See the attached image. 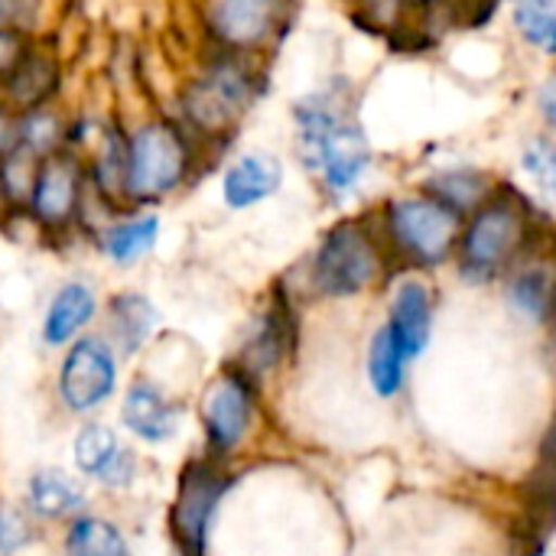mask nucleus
Masks as SVG:
<instances>
[{"mask_svg": "<svg viewBox=\"0 0 556 556\" xmlns=\"http://www.w3.org/2000/svg\"><path fill=\"white\" fill-rule=\"evenodd\" d=\"M163 329V309L140 287H117L101 303V332L124 362L143 355Z\"/></svg>", "mask_w": 556, "mask_h": 556, "instance_id": "a211bd4d", "label": "nucleus"}, {"mask_svg": "<svg viewBox=\"0 0 556 556\" xmlns=\"http://www.w3.org/2000/svg\"><path fill=\"white\" fill-rule=\"evenodd\" d=\"M511 20L528 46L556 55V0H515Z\"/></svg>", "mask_w": 556, "mask_h": 556, "instance_id": "bb28decb", "label": "nucleus"}, {"mask_svg": "<svg viewBox=\"0 0 556 556\" xmlns=\"http://www.w3.org/2000/svg\"><path fill=\"white\" fill-rule=\"evenodd\" d=\"M424 192L453 208L456 215H469L489 195V182L476 169H443L424 182Z\"/></svg>", "mask_w": 556, "mask_h": 556, "instance_id": "a878e982", "label": "nucleus"}, {"mask_svg": "<svg viewBox=\"0 0 556 556\" xmlns=\"http://www.w3.org/2000/svg\"><path fill=\"white\" fill-rule=\"evenodd\" d=\"M388 329L394 332L407 362L424 355V349L430 345V332H433V296H430L427 283L414 280V277L401 280V287L394 290V300H391Z\"/></svg>", "mask_w": 556, "mask_h": 556, "instance_id": "412c9836", "label": "nucleus"}, {"mask_svg": "<svg viewBox=\"0 0 556 556\" xmlns=\"http://www.w3.org/2000/svg\"><path fill=\"white\" fill-rule=\"evenodd\" d=\"M101 290L91 277L72 274L52 287L39 313V345L46 352H62L101 323Z\"/></svg>", "mask_w": 556, "mask_h": 556, "instance_id": "dca6fc26", "label": "nucleus"}, {"mask_svg": "<svg viewBox=\"0 0 556 556\" xmlns=\"http://www.w3.org/2000/svg\"><path fill=\"white\" fill-rule=\"evenodd\" d=\"M13 218H16V212H13V202H10L7 186H3V176H0V231H10Z\"/></svg>", "mask_w": 556, "mask_h": 556, "instance_id": "7c9ffc66", "label": "nucleus"}, {"mask_svg": "<svg viewBox=\"0 0 556 556\" xmlns=\"http://www.w3.org/2000/svg\"><path fill=\"white\" fill-rule=\"evenodd\" d=\"M388 248L371 215H342L306 257V290L319 300H352L371 290L388 264Z\"/></svg>", "mask_w": 556, "mask_h": 556, "instance_id": "39448f33", "label": "nucleus"}, {"mask_svg": "<svg viewBox=\"0 0 556 556\" xmlns=\"http://www.w3.org/2000/svg\"><path fill=\"white\" fill-rule=\"evenodd\" d=\"M10 20V0H0V23Z\"/></svg>", "mask_w": 556, "mask_h": 556, "instance_id": "2f4dec72", "label": "nucleus"}, {"mask_svg": "<svg viewBox=\"0 0 556 556\" xmlns=\"http://www.w3.org/2000/svg\"><path fill=\"white\" fill-rule=\"evenodd\" d=\"M375 225L381 231L388 257H397L410 267H440L456 254L463 215L420 192L388 199Z\"/></svg>", "mask_w": 556, "mask_h": 556, "instance_id": "6e6552de", "label": "nucleus"}, {"mask_svg": "<svg viewBox=\"0 0 556 556\" xmlns=\"http://www.w3.org/2000/svg\"><path fill=\"white\" fill-rule=\"evenodd\" d=\"M290 124L303 173L329 202H349L371 169V147L345 98L336 88L306 91L290 104Z\"/></svg>", "mask_w": 556, "mask_h": 556, "instance_id": "7ed1b4c3", "label": "nucleus"}, {"mask_svg": "<svg viewBox=\"0 0 556 556\" xmlns=\"http://www.w3.org/2000/svg\"><path fill=\"white\" fill-rule=\"evenodd\" d=\"M124 358L108 342L101 329L85 332L59 352L55 365V397L72 417H94L121 391Z\"/></svg>", "mask_w": 556, "mask_h": 556, "instance_id": "9b49d317", "label": "nucleus"}, {"mask_svg": "<svg viewBox=\"0 0 556 556\" xmlns=\"http://www.w3.org/2000/svg\"><path fill=\"white\" fill-rule=\"evenodd\" d=\"M531 208L518 192L495 189L489 192L472 212L469 222L459 231L456 241V261L459 274L472 283L498 277L505 267H515V261L531 244Z\"/></svg>", "mask_w": 556, "mask_h": 556, "instance_id": "0eeeda50", "label": "nucleus"}, {"mask_svg": "<svg viewBox=\"0 0 556 556\" xmlns=\"http://www.w3.org/2000/svg\"><path fill=\"white\" fill-rule=\"evenodd\" d=\"M218 205L228 215H248L283 192L287 163L270 147H235L212 173Z\"/></svg>", "mask_w": 556, "mask_h": 556, "instance_id": "ddd939ff", "label": "nucleus"}, {"mask_svg": "<svg viewBox=\"0 0 556 556\" xmlns=\"http://www.w3.org/2000/svg\"><path fill=\"white\" fill-rule=\"evenodd\" d=\"M296 339H300L296 293L287 280H277L267 290L264 306L254 313L231 362H238L251 378H257L264 384V378H270L293 355Z\"/></svg>", "mask_w": 556, "mask_h": 556, "instance_id": "f8f14e48", "label": "nucleus"}, {"mask_svg": "<svg viewBox=\"0 0 556 556\" xmlns=\"http://www.w3.org/2000/svg\"><path fill=\"white\" fill-rule=\"evenodd\" d=\"M88 508V489L81 476H72L65 469H39L26 482V511L36 521H72L85 515Z\"/></svg>", "mask_w": 556, "mask_h": 556, "instance_id": "aec40b11", "label": "nucleus"}, {"mask_svg": "<svg viewBox=\"0 0 556 556\" xmlns=\"http://www.w3.org/2000/svg\"><path fill=\"white\" fill-rule=\"evenodd\" d=\"M163 231V208H114L91 225L85 248L114 270H134L156 254Z\"/></svg>", "mask_w": 556, "mask_h": 556, "instance_id": "4468645a", "label": "nucleus"}, {"mask_svg": "<svg viewBox=\"0 0 556 556\" xmlns=\"http://www.w3.org/2000/svg\"><path fill=\"white\" fill-rule=\"evenodd\" d=\"M62 556H130L127 534L104 515H78L65 525Z\"/></svg>", "mask_w": 556, "mask_h": 556, "instance_id": "5701e85b", "label": "nucleus"}, {"mask_svg": "<svg viewBox=\"0 0 556 556\" xmlns=\"http://www.w3.org/2000/svg\"><path fill=\"white\" fill-rule=\"evenodd\" d=\"M300 0H192V42L274 62Z\"/></svg>", "mask_w": 556, "mask_h": 556, "instance_id": "423d86ee", "label": "nucleus"}, {"mask_svg": "<svg viewBox=\"0 0 556 556\" xmlns=\"http://www.w3.org/2000/svg\"><path fill=\"white\" fill-rule=\"evenodd\" d=\"M270 91V62L192 42L186 65L160 98L222 163L238 147L244 121Z\"/></svg>", "mask_w": 556, "mask_h": 556, "instance_id": "f257e3e1", "label": "nucleus"}, {"mask_svg": "<svg viewBox=\"0 0 556 556\" xmlns=\"http://www.w3.org/2000/svg\"><path fill=\"white\" fill-rule=\"evenodd\" d=\"M68 117H72V108L65 101L16 114V147H23L36 160L52 150H62L65 134H68Z\"/></svg>", "mask_w": 556, "mask_h": 556, "instance_id": "b1692460", "label": "nucleus"}, {"mask_svg": "<svg viewBox=\"0 0 556 556\" xmlns=\"http://www.w3.org/2000/svg\"><path fill=\"white\" fill-rule=\"evenodd\" d=\"M261 410V381L251 378L238 362H225L199 394V424L205 456L228 463L254 433Z\"/></svg>", "mask_w": 556, "mask_h": 556, "instance_id": "1a4fd4ad", "label": "nucleus"}, {"mask_svg": "<svg viewBox=\"0 0 556 556\" xmlns=\"http://www.w3.org/2000/svg\"><path fill=\"white\" fill-rule=\"evenodd\" d=\"M404 371H407V355L397 345L394 332L388 323L371 336L368 342V381L378 397H394L404 388Z\"/></svg>", "mask_w": 556, "mask_h": 556, "instance_id": "393cba45", "label": "nucleus"}, {"mask_svg": "<svg viewBox=\"0 0 556 556\" xmlns=\"http://www.w3.org/2000/svg\"><path fill=\"white\" fill-rule=\"evenodd\" d=\"M521 166L531 176V182L538 186V192L544 199L556 202V143L551 137H534L528 140L525 153H521Z\"/></svg>", "mask_w": 556, "mask_h": 556, "instance_id": "cd10ccee", "label": "nucleus"}, {"mask_svg": "<svg viewBox=\"0 0 556 556\" xmlns=\"http://www.w3.org/2000/svg\"><path fill=\"white\" fill-rule=\"evenodd\" d=\"M235 479L225 463L212 456H192L176 476V492L169 502V538L179 556H208L212 525Z\"/></svg>", "mask_w": 556, "mask_h": 556, "instance_id": "9d476101", "label": "nucleus"}, {"mask_svg": "<svg viewBox=\"0 0 556 556\" xmlns=\"http://www.w3.org/2000/svg\"><path fill=\"white\" fill-rule=\"evenodd\" d=\"M68 88V62L59 49L55 36H36L16 68L0 81V98L10 111L23 114L33 108L65 101Z\"/></svg>", "mask_w": 556, "mask_h": 556, "instance_id": "2eb2a0df", "label": "nucleus"}, {"mask_svg": "<svg viewBox=\"0 0 556 556\" xmlns=\"http://www.w3.org/2000/svg\"><path fill=\"white\" fill-rule=\"evenodd\" d=\"M515 264L518 267H515L511 283H508L511 303L525 316L547 323L556 306V264L544 261V257H525V254Z\"/></svg>", "mask_w": 556, "mask_h": 556, "instance_id": "4be33fe9", "label": "nucleus"}, {"mask_svg": "<svg viewBox=\"0 0 556 556\" xmlns=\"http://www.w3.org/2000/svg\"><path fill=\"white\" fill-rule=\"evenodd\" d=\"M538 101H541V114H544V121L551 124L556 130V75L541 88V94H538Z\"/></svg>", "mask_w": 556, "mask_h": 556, "instance_id": "c756f323", "label": "nucleus"}, {"mask_svg": "<svg viewBox=\"0 0 556 556\" xmlns=\"http://www.w3.org/2000/svg\"><path fill=\"white\" fill-rule=\"evenodd\" d=\"M121 427L147 443V446H166L179 437L182 420H186V404H179L163 381L150 375H137L124 394H121Z\"/></svg>", "mask_w": 556, "mask_h": 556, "instance_id": "f3484780", "label": "nucleus"}, {"mask_svg": "<svg viewBox=\"0 0 556 556\" xmlns=\"http://www.w3.org/2000/svg\"><path fill=\"white\" fill-rule=\"evenodd\" d=\"M551 323H554V326H556V306H554V316H551Z\"/></svg>", "mask_w": 556, "mask_h": 556, "instance_id": "72a5a7b5", "label": "nucleus"}, {"mask_svg": "<svg viewBox=\"0 0 556 556\" xmlns=\"http://www.w3.org/2000/svg\"><path fill=\"white\" fill-rule=\"evenodd\" d=\"M72 463L81 479L98 482L101 489H130L137 479V453L124 446L114 427L85 424L72 440Z\"/></svg>", "mask_w": 556, "mask_h": 556, "instance_id": "6ab92c4d", "label": "nucleus"}, {"mask_svg": "<svg viewBox=\"0 0 556 556\" xmlns=\"http://www.w3.org/2000/svg\"><path fill=\"white\" fill-rule=\"evenodd\" d=\"M98 218L101 215L91 199L85 160L72 147H62L36 160L29 189L10 231H29V238L49 251H65L75 244L85 248Z\"/></svg>", "mask_w": 556, "mask_h": 556, "instance_id": "20e7f679", "label": "nucleus"}, {"mask_svg": "<svg viewBox=\"0 0 556 556\" xmlns=\"http://www.w3.org/2000/svg\"><path fill=\"white\" fill-rule=\"evenodd\" d=\"M29 511H16L13 505L0 502V556H16L29 547L33 525Z\"/></svg>", "mask_w": 556, "mask_h": 556, "instance_id": "c85d7f7f", "label": "nucleus"}, {"mask_svg": "<svg viewBox=\"0 0 556 556\" xmlns=\"http://www.w3.org/2000/svg\"><path fill=\"white\" fill-rule=\"evenodd\" d=\"M404 3H414V7H417V3H424V7H430V3H437V0H404Z\"/></svg>", "mask_w": 556, "mask_h": 556, "instance_id": "473e14b6", "label": "nucleus"}, {"mask_svg": "<svg viewBox=\"0 0 556 556\" xmlns=\"http://www.w3.org/2000/svg\"><path fill=\"white\" fill-rule=\"evenodd\" d=\"M124 114V208H166L208 179L218 160L156 98Z\"/></svg>", "mask_w": 556, "mask_h": 556, "instance_id": "f03ea898", "label": "nucleus"}]
</instances>
